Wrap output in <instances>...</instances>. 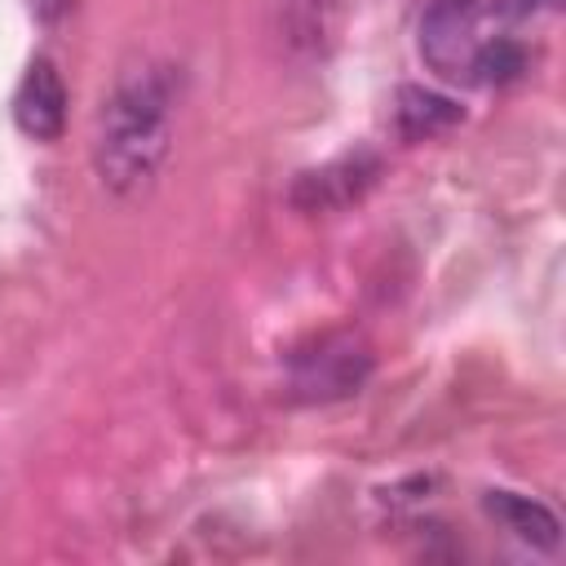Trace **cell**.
Listing matches in <instances>:
<instances>
[{
    "label": "cell",
    "instance_id": "4",
    "mask_svg": "<svg viewBox=\"0 0 566 566\" xmlns=\"http://www.w3.org/2000/svg\"><path fill=\"white\" fill-rule=\"evenodd\" d=\"M13 124L31 142H57L66 128V84L49 57H35L13 88Z\"/></svg>",
    "mask_w": 566,
    "mask_h": 566
},
{
    "label": "cell",
    "instance_id": "10",
    "mask_svg": "<svg viewBox=\"0 0 566 566\" xmlns=\"http://www.w3.org/2000/svg\"><path fill=\"white\" fill-rule=\"evenodd\" d=\"M557 0H504V9L513 13V18H535V13H544V9H553Z\"/></svg>",
    "mask_w": 566,
    "mask_h": 566
},
{
    "label": "cell",
    "instance_id": "6",
    "mask_svg": "<svg viewBox=\"0 0 566 566\" xmlns=\"http://www.w3.org/2000/svg\"><path fill=\"white\" fill-rule=\"evenodd\" d=\"M274 22L287 57L310 66V62H323L327 49L336 44L340 0H274Z\"/></svg>",
    "mask_w": 566,
    "mask_h": 566
},
{
    "label": "cell",
    "instance_id": "2",
    "mask_svg": "<svg viewBox=\"0 0 566 566\" xmlns=\"http://www.w3.org/2000/svg\"><path fill=\"white\" fill-rule=\"evenodd\" d=\"M292 394L305 402H336L367 385L371 376V345L354 332H327L310 349L292 354Z\"/></svg>",
    "mask_w": 566,
    "mask_h": 566
},
{
    "label": "cell",
    "instance_id": "5",
    "mask_svg": "<svg viewBox=\"0 0 566 566\" xmlns=\"http://www.w3.org/2000/svg\"><path fill=\"white\" fill-rule=\"evenodd\" d=\"M376 177H380V159L358 150V155H345V159H332V164L305 172L292 190V203L305 212H336V208L363 199Z\"/></svg>",
    "mask_w": 566,
    "mask_h": 566
},
{
    "label": "cell",
    "instance_id": "8",
    "mask_svg": "<svg viewBox=\"0 0 566 566\" xmlns=\"http://www.w3.org/2000/svg\"><path fill=\"white\" fill-rule=\"evenodd\" d=\"M460 124V106L438 93V88H424V84H402L398 97H394V128L402 142H429L447 128Z\"/></svg>",
    "mask_w": 566,
    "mask_h": 566
},
{
    "label": "cell",
    "instance_id": "3",
    "mask_svg": "<svg viewBox=\"0 0 566 566\" xmlns=\"http://www.w3.org/2000/svg\"><path fill=\"white\" fill-rule=\"evenodd\" d=\"M478 0H429L420 13V57L447 75L469 80L478 57Z\"/></svg>",
    "mask_w": 566,
    "mask_h": 566
},
{
    "label": "cell",
    "instance_id": "1",
    "mask_svg": "<svg viewBox=\"0 0 566 566\" xmlns=\"http://www.w3.org/2000/svg\"><path fill=\"white\" fill-rule=\"evenodd\" d=\"M177 106L181 75L172 62L137 57L115 75L93 124V172L111 199L137 203L155 190L172 155Z\"/></svg>",
    "mask_w": 566,
    "mask_h": 566
},
{
    "label": "cell",
    "instance_id": "9",
    "mask_svg": "<svg viewBox=\"0 0 566 566\" xmlns=\"http://www.w3.org/2000/svg\"><path fill=\"white\" fill-rule=\"evenodd\" d=\"M526 75V49L509 35L500 40H482L478 44V57H473V75L469 80H482V84H513Z\"/></svg>",
    "mask_w": 566,
    "mask_h": 566
},
{
    "label": "cell",
    "instance_id": "11",
    "mask_svg": "<svg viewBox=\"0 0 566 566\" xmlns=\"http://www.w3.org/2000/svg\"><path fill=\"white\" fill-rule=\"evenodd\" d=\"M27 4H31V13L44 18V22H53V18L66 9V0H27Z\"/></svg>",
    "mask_w": 566,
    "mask_h": 566
},
{
    "label": "cell",
    "instance_id": "7",
    "mask_svg": "<svg viewBox=\"0 0 566 566\" xmlns=\"http://www.w3.org/2000/svg\"><path fill=\"white\" fill-rule=\"evenodd\" d=\"M486 513L509 531V535H517L522 544H531V548H539V553H553L557 544H562V522H557V513L548 509V504H539V500H531V495H517V491H486Z\"/></svg>",
    "mask_w": 566,
    "mask_h": 566
}]
</instances>
